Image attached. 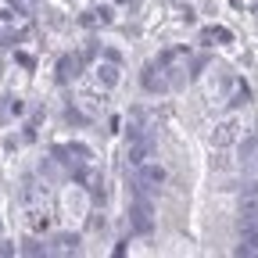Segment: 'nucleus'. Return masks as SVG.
I'll return each mask as SVG.
<instances>
[{
	"mask_svg": "<svg viewBox=\"0 0 258 258\" xmlns=\"http://www.w3.org/2000/svg\"><path fill=\"white\" fill-rule=\"evenodd\" d=\"M129 230L140 233V237H147V233L154 230V208H151V201L144 198V194L129 205Z\"/></svg>",
	"mask_w": 258,
	"mask_h": 258,
	"instance_id": "f257e3e1",
	"label": "nucleus"
},
{
	"mask_svg": "<svg viewBox=\"0 0 258 258\" xmlns=\"http://www.w3.org/2000/svg\"><path fill=\"white\" fill-rule=\"evenodd\" d=\"M161 183H165V169L154 165V161H144V165H137V190H158Z\"/></svg>",
	"mask_w": 258,
	"mask_h": 258,
	"instance_id": "f03ea898",
	"label": "nucleus"
},
{
	"mask_svg": "<svg viewBox=\"0 0 258 258\" xmlns=\"http://www.w3.org/2000/svg\"><path fill=\"white\" fill-rule=\"evenodd\" d=\"M237 254H258V219H240V247Z\"/></svg>",
	"mask_w": 258,
	"mask_h": 258,
	"instance_id": "7ed1b4c3",
	"label": "nucleus"
},
{
	"mask_svg": "<svg viewBox=\"0 0 258 258\" xmlns=\"http://www.w3.org/2000/svg\"><path fill=\"white\" fill-rule=\"evenodd\" d=\"M233 140H237V122H233V118L219 122V125H215V133H212V144H215V147H230Z\"/></svg>",
	"mask_w": 258,
	"mask_h": 258,
	"instance_id": "20e7f679",
	"label": "nucleus"
},
{
	"mask_svg": "<svg viewBox=\"0 0 258 258\" xmlns=\"http://www.w3.org/2000/svg\"><path fill=\"white\" fill-rule=\"evenodd\" d=\"M151 151H154V144L147 137H140V140H133V147H129V161H133V165H144Z\"/></svg>",
	"mask_w": 258,
	"mask_h": 258,
	"instance_id": "39448f33",
	"label": "nucleus"
},
{
	"mask_svg": "<svg viewBox=\"0 0 258 258\" xmlns=\"http://www.w3.org/2000/svg\"><path fill=\"white\" fill-rule=\"evenodd\" d=\"M201 40H219V43H230V40H233V32H230V29H222V25H208V29L201 32Z\"/></svg>",
	"mask_w": 258,
	"mask_h": 258,
	"instance_id": "423d86ee",
	"label": "nucleus"
},
{
	"mask_svg": "<svg viewBox=\"0 0 258 258\" xmlns=\"http://www.w3.org/2000/svg\"><path fill=\"white\" fill-rule=\"evenodd\" d=\"M97 79H101L104 86H115V83H118V69H115V61H111V64H101V69H97Z\"/></svg>",
	"mask_w": 258,
	"mask_h": 258,
	"instance_id": "0eeeda50",
	"label": "nucleus"
},
{
	"mask_svg": "<svg viewBox=\"0 0 258 258\" xmlns=\"http://www.w3.org/2000/svg\"><path fill=\"white\" fill-rule=\"evenodd\" d=\"M247 101H251V90H247L244 83H237V90H233V101H230V104H233V108H240V104H247Z\"/></svg>",
	"mask_w": 258,
	"mask_h": 258,
	"instance_id": "6e6552de",
	"label": "nucleus"
},
{
	"mask_svg": "<svg viewBox=\"0 0 258 258\" xmlns=\"http://www.w3.org/2000/svg\"><path fill=\"white\" fill-rule=\"evenodd\" d=\"M244 219H258V194L244 198Z\"/></svg>",
	"mask_w": 258,
	"mask_h": 258,
	"instance_id": "1a4fd4ad",
	"label": "nucleus"
},
{
	"mask_svg": "<svg viewBox=\"0 0 258 258\" xmlns=\"http://www.w3.org/2000/svg\"><path fill=\"white\" fill-rule=\"evenodd\" d=\"M57 244H61V251H76L79 247V237H57Z\"/></svg>",
	"mask_w": 258,
	"mask_h": 258,
	"instance_id": "9d476101",
	"label": "nucleus"
},
{
	"mask_svg": "<svg viewBox=\"0 0 258 258\" xmlns=\"http://www.w3.org/2000/svg\"><path fill=\"white\" fill-rule=\"evenodd\" d=\"M57 69H61V72H57V79L64 83V79H69V69H76V61H69V57H64V61L57 64Z\"/></svg>",
	"mask_w": 258,
	"mask_h": 258,
	"instance_id": "9b49d317",
	"label": "nucleus"
},
{
	"mask_svg": "<svg viewBox=\"0 0 258 258\" xmlns=\"http://www.w3.org/2000/svg\"><path fill=\"white\" fill-rule=\"evenodd\" d=\"M15 57H18V64H25V69H32V64H36V61H32L29 54H15Z\"/></svg>",
	"mask_w": 258,
	"mask_h": 258,
	"instance_id": "f8f14e48",
	"label": "nucleus"
},
{
	"mask_svg": "<svg viewBox=\"0 0 258 258\" xmlns=\"http://www.w3.org/2000/svg\"><path fill=\"white\" fill-rule=\"evenodd\" d=\"M251 194H258V179H254V183H247V186H244V198H251Z\"/></svg>",
	"mask_w": 258,
	"mask_h": 258,
	"instance_id": "ddd939ff",
	"label": "nucleus"
}]
</instances>
